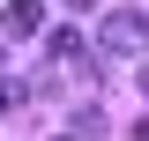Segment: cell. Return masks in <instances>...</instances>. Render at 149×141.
Returning a JSON list of instances; mask_svg holds the SVG:
<instances>
[{"label": "cell", "instance_id": "cell-1", "mask_svg": "<svg viewBox=\"0 0 149 141\" xmlns=\"http://www.w3.org/2000/svg\"><path fill=\"white\" fill-rule=\"evenodd\" d=\"M97 45H104L112 59H134V52L149 45V15H142V8H112L104 30H97Z\"/></svg>", "mask_w": 149, "mask_h": 141}, {"label": "cell", "instance_id": "cell-2", "mask_svg": "<svg viewBox=\"0 0 149 141\" xmlns=\"http://www.w3.org/2000/svg\"><path fill=\"white\" fill-rule=\"evenodd\" d=\"M0 22H8L15 37H37V30H45V0H8V8H0Z\"/></svg>", "mask_w": 149, "mask_h": 141}, {"label": "cell", "instance_id": "cell-3", "mask_svg": "<svg viewBox=\"0 0 149 141\" xmlns=\"http://www.w3.org/2000/svg\"><path fill=\"white\" fill-rule=\"evenodd\" d=\"M8 104H15V82H8V74H0V111H8Z\"/></svg>", "mask_w": 149, "mask_h": 141}, {"label": "cell", "instance_id": "cell-4", "mask_svg": "<svg viewBox=\"0 0 149 141\" xmlns=\"http://www.w3.org/2000/svg\"><path fill=\"white\" fill-rule=\"evenodd\" d=\"M134 141H149V119H142V126H134Z\"/></svg>", "mask_w": 149, "mask_h": 141}, {"label": "cell", "instance_id": "cell-5", "mask_svg": "<svg viewBox=\"0 0 149 141\" xmlns=\"http://www.w3.org/2000/svg\"><path fill=\"white\" fill-rule=\"evenodd\" d=\"M74 8H97V0H74Z\"/></svg>", "mask_w": 149, "mask_h": 141}, {"label": "cell", "instance_id": "cell-6", "mask_svg": "<svg viewBox=\"0 0 149 141\" xmlns=\"http://www.w3.org/2000/svg\"><path fill=\"white\" fill-rule=\"evenodd\" d=\"M142 89H149V67H142Z\"/></svg>", "mask_w": 149, "mask_h": 141}, {"label": "cell", "instance_id": "cell-7", "mask_svg": "<svg viewBox=\"0 0 149 141\" xmlns=\"http://www.w3.org/2000/svg\"><path fill=\"white\" fill-rule=\"evenodd\" d=\"M52 141H67V134H52Z\"/></svg>", "mask_w": 149, "mask_h": 141}]
</instances>
